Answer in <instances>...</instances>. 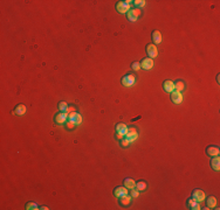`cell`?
<instances>
[{
	"label": "cell",
	"instance_id": "obj_19",
	"mask_svg": "<svg viewBox=\"0 0 220 210\" xmlns=\"http://www.w3.org/2000/svg\"><path fill=\"white\" fill-rule=\"evenodd\" d=\"M188 206H189L190 209H192V210H199V209H200L199 203H198V202H195L193 199H191V200H189V201H188Z\"/></svg>",
	"mask_w": 220,
	"mask_h": 210
},
{
	"label": "cell",
	"instance_id": "obj_16",
	"mask_svg": "<svg viewBox=\"0 0 220 210\" xmlns=\"http://www.w3.org/2000/svg\"><path fill=\"white\" fill-rule=\"evenodd\" d=\"M14 113H15L17 116H22V115H25V113H26V106H25L24 104L17 105V108H15V110H14Z\"/></svg>",
	"mask_w": 220,
	"mask_h": 210
},
{
	"label": "cell",
	"instance_id": "obj_6",
	"mask_svg": "<svg viewBox=\"0 0 220 210\" xmlns=\"http://www.w3.org/2000/svg\"><path fill=\"white\" fill-rule=\"evenodd\" d=\"M141 15V9L139 8H136V9H132V11H129L128 12V20L129 21H136V19Z\"/></svg>",
	"mask_w": 220,
	"mask_h": 210
},
{
	"label": "cell",
	"instance_id": "obj_23",
	"mask_svg": "<svg viewBox=\"0 0 220 210\" xmlns=\"http://www.w3.org/2000/svg\"><path fill=\"white\" fill-rule=\"evenodd\" d=\"M136 188H137V190H138V191H143V190H145V189H146V183H145V182H143V181H141V182L136 183Z\"/></svg>",
	"mask_w": 220,
	"mask_h": 210
},
{
	"label": "cell",
	"instance_id": "obj_24",
	"mask_svg": "<svg viewBox=\"0 0 220 210\" xmlns=\"http://www.w3.org/2000/svg\"><path fill=\"white\" fill-rule=\"evenodd\" d=\"M59 109H60L61 112H67V111H68V105H67V103L60 102V103H59Z\"/></svg>",
	"mask_w": 220,
	"mask_h": 210
},
{
	"label": "cell",
	"instance_id": "obj_31",
	"mask_svg": "<svg viewBox=\"0 0 220 210\" xmlns=\"http://www.w3.org/2000/svg\"><path fill=\"white\" fill-rule=\"evenodd\" d=\"M116 138H117V139H123V135H122V134H118V133H117V134H116Z\"/></svg>",
	"mask_w": 220,
	"mask_h": 210
},
{
	"label": "cell",
	"instance_id": "obj_1",
	"mask_svg": "<svg viewBox=\"0 0 220 210\" xmlns=\"http://www.w3.org/2000/svg\"><path fill=\"white\" fill-rule=\"evenodd\" d=\"M192 199L195 201V202H203L205 199H206V196H205V193L203 191V190H200V189H195L193 193H192Z\"/></svg>",
	"mask_w": 220,
	"mask_h": 210
},
{
	"label": "cell",
	"instance_id": "obj_13",
	"mask_svg": "<svg viewBox=\"0 0 220 210\" xmlns=\"http://www.w3.org/2000/svg\"><path fill=\"white\" fill-rule=\"evenodd\" d=\"M67 119H68V113H67V112H60V113H58V115L55 116V118H54V120H55L58 124H63Z\"/></svg>",
	"mask_w": 220,
	"mask_h": 210
},
{
	"label": "cell",
	"instance_id": "obj_25",
	"mask_svg": "<svg viewBox=\"0 0 220 210\" xmlns=\"http://www.w3.org/2000/svg\"><path fill=\"white\" fill-rule=\"evenodd\" d=\"M26 209H27V210H34V209H39V208H38V206H36V203L30 202V203H27V204H26Z\"/></svg>",
	"mask_w": 220,
	"mask_h": 210
},
{
	"label": "cell",
	"instance_id": "obj_32",
	"mask_svg": "<svg viewBox=\"0 0 220 210\" xmlns=\"http://www.w3.org/2000/svg\"><path fill=\"white\" fill-rule=\"evenodd\" d=\"M40 209H42V210H48V208H47V207H45V206H43V207H41V208H40Z\"/></svg>",
	"mask_w": 220,
	"mask_h": 210
},
{
	"label": "cell",
	"instance_id": "obj_2",
	"mask_svg": "<svg viewBox=\"0 0 220 210\" xmlns=\"http://www.w3.org/2000/svg\"><path fill=\"white\" fill-rule=\"evenodd\" d=\"M122 84H123L124 87H126V88L132 87V85L135 84V76H133V75H131V74L126 75V76L122 78Z\"/></svg>",
	"mask_w": 220,
	"mask_h": 210
},
{
	"label": "cell",
	"instance_id": "obj_7",
	"mask_svg": "<svg viewBox=\"0 0 220 210\" xmlns=\"http://www.w3.org/2000/svg\"><path fill=\"white\" fill-rule=\"evenodd\" d=\"M146 53H148V55H149L151 59L157 57L158 56L157 47H156L155 44H148V46H146Z\"/></svg>",
	"mask_w": 220,
	"mask_h": 210
},
{
	"label": "cell",
	"instance_id": "obj_9",
	"mask_svg": "<svg viewBox=\"0 0 220 210\" xmlns=\"http://www.w3.org/2000/svg\"><path fill=\"white\" fill-rule=\"evenodd\" d=\"M114 195L116 197H118V199L124 196V195H128V188H126V187H117V188H115Z\"/></svg>",
	"mask_w": 220,
	"mask_h": 210
},
{
	"label": "cell",
	"instance_id": "obj_10",
	"mask_svg": "<svg viewBox=\"0 0 220 210\" xmlns=\"http://www.w3.org/2000/svg\"><path fill=\"white\" fill-rule=\"evenodd\" d=\"M154 67V61L152 59H144L141 62V68L145 69V70H150Z\"/></svg>",
	"mask_w": 220,
	"mask_h": 210
},
{
	"label": "cell",
	"instance_id": "obj_8",
	"mask_svg": "<svg viewBox=\"0 0 220 210\" xmlns=\"http://www.w3.org/2000/svg\"><path fill=\"white\" fill-rule=\"evenodd\" d=\"M130 7H131V6H128L124 1H118V2L116 4V9H117L118 13H126V12L129 11Z\"/></svg>",
	"mask_w": 220,
	"mask_h": 210
},
{
	"label": "cell",
	"instance_id": "obj_17",
	"mask_svg": "<svg viewBox=\"0 0 220 210\" xmlns=\"http://www.w3.org/2000/svg\"><path fill=\"white\" fill-rule=\"evenodd\" d=\"M211 167L214 169V171H219L220 168V159L218 156H213L212 158V161H211Z\"/></svg>",
	"mask_w": 220,
	"mask_h": 210
},
{
	"label": "cell",
	"instance_id": "obj_30",
	"mask_svg": "<svg viewBox=\"0 0 220 210\" xmlns=\"http://www.w3.org/2000/svg\"><path fill=\"white\" fill-rule=\"evenodd\" d=\"M121 144H122V146H123V147H126V146H129V144H130V143H129L126 138H124V139L122 140V143H121Z\"/></svg>",
	"mask_w": 220,
	"mask_h": 210
},
{
	"label": "cell",
	"instance_id": "obj_3",
	"mask_svg": "<svg viewBox=\"0 0 220 210\" xmlns=\"http://www.w3.org/2000/svg\"><path fill=\"white\" fill-rule=\"evenodd\" d=\"M124 137H126V139L129 141V143H132L133 140H136V139H137L138 133H137L136 128H129V131L126 132V134L124 135Z\"/></svg>",
	"mask_w": 220,
	"mask_h": 210
},
{
	"label": "cell",
	"instance_id": "obj_21",
	"mask_svg": "<svg viewBox=\"0 0 220 210\" xmlns=\"http://www.w3.org/2000/svg\"><path fill=\"white\" fill-rule=\"evenodd\" d=\"M130 202H131V197H129L128 195H124V196L120 197V203H121L122 206H129Z\"/></svg>",
	"mask_w": 220,
	"mask_h": 210
},
{
	"label": "cell",
	"instance_id": "obj_14",
	"mask_svg": "<svg viewBox=\"0 0 220 210\" xmlns=\"http://www.w3.org/2000/svg\"><path fill=\"white\" fill-rule=\"evenodd\" d=\"M163 89L166 91V92H172L175 90V83L171 82V81H165L163 83Z\"/></svg>",
	"mask_w": 220,
	"mask_h": 210
},
{
	"label": "cell",
	"instance_id": "obj_26",
	"mask_svg": "<svg viewBox=\"0 0 220 210\" xmlns=\"http://www.w3.org/2000/svg\"><path fill=\"white\" fill-rule=\"evenodd\" d=\"M131 68H132V70L138 71V70L141 69V63H139V62H133V63L131 64Z\"/></svg>",
	"mask_w": 220,
	"mask_h": 210
},
{
	"label": "cell",
	"instance_id": "obj_5",
	"mask_svg": "<svg viewBox=\"0 0 220 210\" xmlns=\"http://www.w3.org/2000/svg\"><path fill=\"white\" fill-rule=\"evenodd\" d=\"M68 120H70V121H73L75 125H79V124H81V121H82V117L77 113V112H70L69 115H68Z\"/></svg>",
	"mask_w": 220,
	"mask_h": 210
},
{
	"label": "cell",
	"instance_id": "obj_18",
	"mask_svg": "<svg viewBox=\"0 0 220 210\" xmlns=\"http://www.w3.org/2000/svg\"><path fill=\"white\" fill-rule=\"evenodd\" d=\"M206 204H207V208H214L217 206V199L214 196H210L208 199H206Z\"/></svg>",
	"mask_w": 220,
	"mask_h": 210
},
{
	"label": "cell",
	"instance_id": "obj_15",
	"mask_svg": "<svg viewBox=\"0 0 220 210\" xmlns=\"http://www.w3.org/2000/svg\"><path fill=\"white\" fill-rule=\"evenodd\" d=\"M151 37H152L154 43H156V44H159V43L162 42V34H160V32H158V30H154V32H152Z\"/></svg>",
	"mask_w": 220,
	"mask_h": 210
},
{
	"label": "cell",
	"instance_id": "obj_12",
	"mask_svg": "<svg viewBox=\"0 0 220 210\" xmlns=\"http://www.w3.org/2000/svg\"><path fill=\"white\" fill-rule=\"evenodd\" d=\"M219 148L217 147V146H208L207 148H206V153H207V155H210V156H218L219 155Z\"/></svg>",
	"mask_w": 220,
	"mask_h": 210
},
{
	"label": "cell",
	"instance_id": "obj_27",
	"mask_svg": "<svg viewBox=\"0 0 220 210\" xmlns=\"http://www.w3.org/2000/svg\"><path fill=\"white\" fill-rule=\"evenodd\" d=\"M133 4H135V6H137V7H143V6L145 5V1H144V0H136V1H133Z\"/></svg>",
	"mask_w": 220,
	"mask_h": 210
},
{
	"label": "cell",
	"instance_id": "obj_28",
	"mask_svg": "<svg viewBox=\"0 0 220 210\" xmlns=\"http://www.w3.org/2000/svg\"><path fill=\"white\" fill-rule=\"evenodd\" d=\"M66 126H67V128H68V130H71V128H74V127H75V124H74L73 121H70V120H69V121L66 124Z\"/></svg>",
	"mask_w": 220,
	"mask_h": 210
},
{
	"label": "cell",
	"instance_id": "obj_20",
	"mask_svg": "<svg viewBox=\"0 0 220 210\" xmlns=\"http://www.w3.org/2000/svg\"><path fill=\"white\" fill-rule=\"evenodd\" d=\"M124 187L128 188V189H132V188L136 187V183H135V181L132 179H126L124 180Z\"/></svg>",
	"mask_w": 220,
	"mask_h": 210
},
{
	"label": "cell",
	"instance_id": "obj_11",
	"mask_svg": "<svg viewBox=\"0 0 220 210\" xmlns=\"http://www.w3.org/2000/svg\"><path fill=\"white\" fill-rule=\"evenodd\" d=\"M116 133H118V134H122L123 137L126 134V132H128V127H126V124H123V123H120V124H117L116 125Z\"/></svg>",
	"mask_w": 220,
	"mask_h": 210
},
{
	"label": "cell",
	"instance_id": "obj_22",
	"mask_svg": "<svg viewBox=\"0 0 220 210\" xmlns=\"http://www.w3.org/2000/svg\"><path fill=\"white\" fill-rule=\"evenodd\" d=\"M185 88V83L183 81H177L176 84H175V90L177 91H182Z\"/></svg>",
	"mask_w": 220,
	"mask_h": 210
},
{
	"label": "cell",
	"instance_id": "obj_29",
	"mask_svg": "<svg viewBox=\"0 0 220 210\" xmlns=\"http://www.w3.org/2000/svg\"><path fill=\"white\" fill-rule=\"evenodd\" d=\"M138 194H139V191H138L137 189H133V188L131 189V196H132V197H137Z\"/></svg>",
	"mask_w": 220,
	"mask_h": 210
},
{
	"label": "cell",
	"instance_id": "obj_4",
	"mask_svg": "<svg viewBox=\"0 0 220 210\" xmlns=\"http://www.w3.org/2000/svg\"><path fill=\"white\" fill-rule=\"evenodd\" d=\"M171 100L172 103L175 104H180L182 100H183V96L180 93V91H177V90H173L171 92Z\"/></svg>",
	"mask_w": 220,
	"mask_h": 210
}]
</instances>
